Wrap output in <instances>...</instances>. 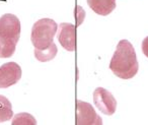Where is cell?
I'll return each mask as SVG.
<instances>
[{"label":"cell","mask_w":148,"mask_h":125,"mask_svg":"<svg viewBox=\"0 0 148 125\" xmlns=\"http://www.w3.org/2000/svg\"><path fill=\"white\" fill-rule=\"evenodd\" d=\"M75 15H76V19H77V26H80L81 23H83V19H84L85 17V12L83 10V8H81L80 6H77Z\"/></svg>","instance_id":"7c38bea8"},{"label":"cell","mask_w":148,"mask_h":125,"mask_svg":"<svg viewBox=\"0 0 148 125\" xmlns=\"http://www.w3.org/2000/svg\"><path fill=\"white\" fill-rule=\"evenodd\" d=\"M110 69L122 79H130L137 74L139 64L133 45L128 40H121L110 62Z\"/></svg>","instance_id":"6da1fadb"},{"label":"cell","mask_w":148,"mask_h":125,"mask_svg":"<svg viewBox=\"0 0 148 125\" xmlns=\"http://www.w3.org/2000/svg\"><path fill=\"white\" fill-rule=\"evenodd\" d=\"M58 26L51 19H42L36 21L32 29L31 40L35 49H47L54 43L53 40L57 33Z\"/></svg>","instance_id":"3957f363"},{"label":"cell","mask_w":148,"mask_h":125,"mask_svg":"<svg viewBox=\"0 0 148 125\" xmlns=\"http://www.w3.org/2000/svg\"><path fill=\"white\" fill-rule=\"evenodd\" d=\"M11 123L12 125H36L37 121L35 117L29 113H19L13 117Z\"/></svg>","instance_id":"8fae6325"},{"label":"cell","mask_w":148,"mask_h":125,"mask_svg":"<svg viewBox=\"0 0 148 125\" xmlns=\"http://www.w3.org/2000/svg\"><path fill=\"white\" fill-rule=\"evenodd\" d=\"M88 6L99 15H109L116 8V0H87Z\"/></svg>","instance_id":"ba28073f"},{"label":"cell","mask_w":148,"mask_h":125,"mask_svg":"<svg viewBox=\"0 0 148 125\" xmlns=\"http://www.w3.org/2000/svg\"><path fill=\"white\" fill-rule=\"evenodd\" d=\"M76 124L77 125H101L103 120L97 114L90 104L83 101H76Z\"/></svg>","instance_id":"277c9868"},{"label":"cell","mask_w":148,"mask_h":125,"mask_svg":"<svg viewBox=\"0 0 148 125\" xmlns=\"http://www.w3.org/2000/svg\"><path fill=\"white\" fill-rule=\"evenodd\" d=\"M21 77V68L15 62H7L0 66V88L17 84Z\"/></svg>","instance_id":"8992f818"},{"label":"cell","mask_w":148,"mask_h":125,"mask_svg":"<svg viewBox=\"0 0 148 125\" xmlns=\"http://www.w3.org/2000/svg\"><path fill=\"white\" fill-rule=\"evenodd\" d=\"M142 51L144 55L148 58V37H146L142 42Z\"/></svg>","instance_id":"4fadbf2b"},{"label":"cell","mask_w":148,"mask_h":125,"mask_svg":"<svg viewBox=\"0 0 148 125\" xmlns=\"http://www.w3.org/2000/svg\"><path fill=\"white\" fill-rule=\"evenodd\" d=\"M21 30L16 15L5 13L0 17V58H9L14 54Z\"/></svg>","instance_id":"7a4b0ae2"},{"label":"cell","mask_w":148,"mask_h":125,"mask_svg":"<svg viewBox=\"0 0 148 125\" xmlns=\"http://www.w3.org/2000/svg\"><path fill=\"white\" fill-rule=\"evenodd\" d=\"M13 117L11 103L4 96H0V123L8 121Z\"/></svg>","instance_id":"30bf717a"},{"label":"cell","mask_w":148,"mask_h":125,"mask_svg":"<svg viewBox=\"0 0 148 125\" xmlns=\"http://www.w3.org/2000/svg\"><path fill=\"white\" fill-rule=\"evenodd\" d=\"M93 102L101 113L106 115H113L117 109V101L115 97L108 90L103 88H97L93 92Z\"/></svg>","instance_id":"5b68a950"},{"label":"cell","mask_w":148,"mask_h":125,"mask_svg":"<svg viewBox=\"0 0 148 125\" xmlns=\"http://www.w3.org/2000/svg\"><path fill=\"white\" fill-rule=\"evenodd\" d=\"M57 52L58 49L56 44L52 43L51 46L48 47L47 49H44V50L35 49V57L40 62H48L55 58V56L57 55Z\"/></svg>","instance_id":"9c48e42d"},{"label":"cell","mask_w":148,"mask_h":125,"mask_svg":"<svg viewBox=\"0 0 148 125\" xmlns=\"http://www.w3.org/2000/svg\"><path fill=\"white\" fill-rule=\"evenodd\" d=\"M58 41L67 51L76 50V28L70 23H62L58 30Z\"/></svg>","instance_id":"52a82bcc"}]
</instances>
